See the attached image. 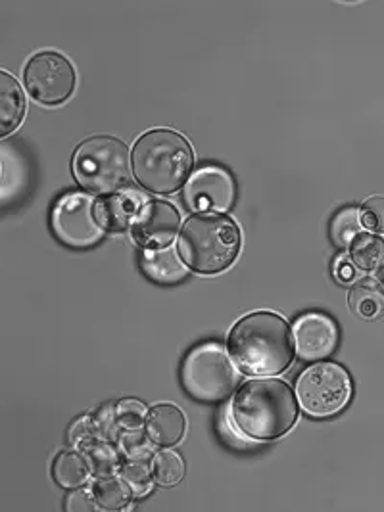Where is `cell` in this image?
Segmentation results:
<instances>
[{
  "instance_id": "cell-30",
  "label": "cell",
  "mask_w": 384,
  "mask_h": 512,
  "mask_svg": "<svg viewBox=\"0 0 384 512\" xmlns=\"http://www.w3.org/2000/svg\"><path fill=\"white\" fill-rule=\"evenodd\" d=\"M219 432L221 436L225 438V442L231 443V445H237V447H246L250 438L240 430L237 426V422L233 419V413H231V407L223 409L221 417H219Z\"/></svg>"
},
{
  "instance_id": "cell-31",
  "label": "cell",
  "mask_w": 384,
  "mask_h": 512,
  "mask_svg": "<svg viewBox=\"0 0 384 512\" xmlns=\"http://www.w3.org/2000/svg\"><path fill=\"white\" fill-rule=\"evenodd\" d=\"M95 493L85 491V489H75L72 495L68 497V511L91 512L96 509Z\"/></svg>"
},
{
  "instance_id": "cell-12",
  "label": "cell",
  "mask_w": 384,
  "mask_h": 512,
  "mask_svg": "<svg viewBox=\"0 0 384 512\" xmlns=\"http://www.w3.org/2000/svg\"><path fill=\"white\" fill-rule=\"evenodd\" d=\"M292 336L302 361H323L333 355L338 346V328L333 319L323 313H306L296 319Z\"/></svg>"
},
{
  "instance_id": "cell-33",
  "label": "cell",
  "mask_w": 384,
  "mask_h": 512,
  "mask_svg": "<svg viewBox=\"0 0 384 512\" xmlns=\"http://www.w3.org/2000/svg\"><path fill=\"white\" fill-rule=\"evenodd\" d=\"M377 280H379V284H381V288L384 290V261L379 265V269H377Z\"/></svg>"
},
{
  "instance_id": "cell-10",
  "label": "cell",
  "mask_w": 384,
  "mask_h": 512,
  "mask_svg": "<svg viewBox=\"0 0 384 512\" xmlns=\"http://www.w3.org/2000/svg\"><path fill=\"white\" fill-rule=\"evenodd\" d=\"M185 202L192 211L225 213L235 202V181L221 167H202L187 181Z\"/></svg>"
},
{
  "instance_id": "cell-5",
  "label": "cell",
  "mask_w": 384,
  "mask_h": 512,
  "mask_svg": "<svg viewBox=\"0 0 384 512\" xmlns=\"http://www.w3.org/2000/svg\"><path fill=\"white\" fill-rule=\"evenodd\" d=\"M72 165L77 183L95 194L118 192L129 181V150L108 135L83 140L73 154Z\"/></svg>"
},
{
  "instance_id": "cell-21",
  "label": "cell",
  "mask_w": 384,
  "mask_h": 512,
  "mask_svg": "<svg viewBox=\"0 0 384 512\" xmlns=\"http://www.w3.org/2000/svg\"><path fill=\"white\" fill-rule=\"evenodd\" d=\"M361 229H363V225H361L360 210L344 208L333 217L329 233H331V240L336 248H346V246H352V242L356 240Z\"/></svg>"
},
{
  "instance_id": "cell-22",
  "label": "cell",
  "mask_w": 384,
  "mask_h": 512,
  "mask_svg": "<svg viewBox=\"0 0 384 512\" xmlns=\"http://www.w3.org/2000/svg\"><path fill=\"white\" fill-rule=\"evenodd\" d=\"M152 474L160 486L169 488V486H175L181 482V478L185 474V463L179 453H175L171 449H164V451H158L152 459Z\"/></svg>"
},
{
  "instance_id": "cell-13",
  "label": "cell",
  "mask_w": 384,
  "mask_h": 512,
  "mask_svg": "<svg viewBox=\"0 0 384 512\" xmlns=\"http://www.w3.org/2000/svg\"><path fill=\"white\" fill-rule=\"evenodd\" d=\"M144 208V196L135 190H118L112 196L96 202V219L104 231H125L133 227Z\"/></svg>"
},
{
  "instance_id": "cell-17",
  "label": "cell",
  "mask_w": 384,
  "mask_h": 512,
  "mask_svg": "<svg viewBox=\"0 0 384 512\" xmlns=\"http://www.w3.org/2000/svg\"><path fill=\"white\" fill-rule=\"evenodd\" d=\"M93 468L89 465L87 457L77 451L60 453L52 465V476L58 486L68 489L83 488L91 478Z\"/></svg>"
},
{
  "instance_id": "cell-28",
  "label": "cell",
  "mask_w": 384,
  "mask_h": 512,
  "mask_svg": "<svg viewBox=\"0 0 384 512\" xmlns=\"http://www.w3.org/2000/svg\"><path fill=\"white\" fill-rule=\"evenodd\" d=\"M95 420L96 432L102 440L106 442H116L120 440V432H118V417H116V407L108 405V407H100L93 415Z\"/></svg>"
},
{
  "instance_id": "cell-25",
  "label": "cell",
  "mask_w": 384,
  "mask_h": 512,
  "mask_svg": "<svg viewBox=\"0 0 384 512\" xmlns=\"http://www.w3.org/2000/svg\"><path fill=\"white\" fill-rule=\"evenodd\" d=\"M121 478L127 482L135 497H144L154 486V474L143 461H129L121 466Z\"/></svg>"
},
{
  "instance_id": "cell-7",
  "label": "cell",
  "mask_w": 384,
  "mask_h": 512,
  "mask_svg": "<svg viewBox=\"0 0 384 512\" xmlns=\"http://www.w3.org/2000/svg\"><path fill=\"white\" fill-rule=\"evenodd\" d=\"M296 394L310 417L327 419L348 405L352 380L346 369L336 363H317L300 374Z\"/></svg>"
},
{
  "instance_id": "cell-32",
  "label": "cell",
  "mask_w": 384,
  "mask_h": 512,
  "mask_svg": "<svg viewBox=\"0 0 384 512\" xmlns=\"http://www.w3.org/2000/svg\"><path fill=\"white\" fill-rule=\"evenodd\" d=\"M358 265L352 261V257L338 256L335 261V279L342 284H352L358 279Z\"/></svg>"
},
{
  "instance_id": "cell-2",
  "label": "cell",
  "mask_w": 384,
  "mask_h": 512,
  "mask_svg": "<svg viewBox=\"0 0 384 512\" xmlns=\"http://www.w3.org/2000/svg\"><path fill=\"white\" fill-rule=\"evenodd\" d=\"M231 413L250 440L271 442L285 436L294 426L298 403L287 382L258 378L240 386L233 397Z\"/></svg>"
},
{
  "instance_id": "cell-4",
  "label": "cell",
  "mask_w": 384,
  "mask_h": 512,
  "mask_svg": "<svg viewBox=\"0 0 384 512\" xmlns=\"http://www.w3.org/2000/svg\"><path fill=\"white\" fill-rule=\"evenodd\" d=\"M179 250L192 271L216 275L239 256V227L227 215H194L181 231Z\"/></svg>"
},
{
  "instance_id": "cell-24",
  "label": "cell",
  "mask_w": 384,
  "mask_h": 512,
  "mask_svg": "<svg viewBox=\"0 0 384 512\" xmlns=\"http://www.w3.org/2000/svg\"><path fill=\"white\" fill-rule=\"evenodd\" d=\"M120 445L123 453L131 461H146L154 457V445L150 434L141 432V428H131L120 434Z\"/></svg>"
},
{
  "instance_id": "cell-29",
  "label": "cell",
  "mask_w": 384,
  "mask_h": 512,
  "mask_svg": "<svg viewBox=\"0 0 384 512\" xmlns=\"http://www.w3.org/2000/svg\"><path fill=\"white\" fill-rule=\"evenodd\" d=\"M96 440H102L96 432L95 420L93 417H83V419L73 422L72 430H70V442L79 449H87L91 443H95Z\"/></svg>"
},
{
  "instance_id": "cell-15",
  "label": "cell",
  "mask_w": 384,
  "mask_h": 512,
  "mask_svg": "<svg viewBox=\"0 0 384 512\" xmlns=\"http://www.w3.org/2000/svg\"><path fill=\"white\" fill-rule=\"evenodd\" d=\"M146 432L156 445H175L185 434V417L175 405H156L148 413Z\"/></svg>"
},
{
  "instance_id": "cell-19",
  "label": "cell",
  "mask_w": 384,
  "mask_h": 512,
  "mask_svg": "<svg viewBox=\"0 0 384 512\" xmlns=\"http://www.w3.org/2000/svg\"><path fill=\"white\" fill-rule=\"evenodd\" d=\"M96 505L104 511H121L131 503L133 491L127 486V482L118 476H100L96 480L95 488Z\"/></svg>"
},
{
  "instance_id": "cell-8",
  "label": "cell",
  "mask_w": 384,
  "mask_h": 512,
  "mask_svg": "<svg viewBox=\"0 0 384 512\" xmlns=\"http://www.w3.org/2000/svg\"><path fill=\"white\" fill-rule=\"evenodd\" d=\"M52 231L66 246H95L104 236V229L96 219L95 200L81 192L64 194L52 210Z\"/></svg>"
},
{
  "instance_id": "cell-20",
  "label": "cell",
  "mask_w": 384,
  "mask_h": 512,
  "mask_svg": "<svg viewBox=\"0 0 384 512\" xmlns=\"http://www.w3.org/2000/svg\"><path fill=\"white\" fill-rule=\"evenodd\" d=\"M350 257L363 271L375 269L384 261L383 238L371 233L358 234L350 246Z\"/></svg>"
},
{
  "instance_id": "cell-16",
  "label": "cell",
  "mask_w": 384,
  "mask_h": 512,
  "mask_svg": "<svg viewBox=\"0 0 384 512\" xmlns=\"http://www.w3.org/2000/svg\"><path fill=\"white\" fill-rule=\"evenodd\" d=\"M25 114V98L18 81L8 73H0V133L2 137L18 129Z\"/></svg>"
},
{
  "instance_id": "cell-3",
  "label": "cell",
  "mask_w": 384,
  "mask_h": 512,
  "mask_svg": "<svg viewBox=\"0 0 384 512\" xmlns=\"http://www.w3.org/2000/svg\"><path fill=\"white\" fill-rule=\"evenodd\" d=\"M131 160L135 179L146 190L171 194L185 185L194 154L189 140L177 131L154 129L135 142Z\"/></svg>"
},
{
  "instance_id": "cell-9",
  "label": "cell",
  "mask_w": 384,
  "mask_h": 512,
  "mask_svg": "<svg viewBox=\"0 0 384 512\" xmlns=\"http://www.w3.org/2000/svg\"><path fill=\"white\" fill-rule=\"evenodd\" d=\"M25 87L41 104L58 106L72 96L75 89L73 66L58 52H41L25 66Z\"/></svg>"
},
{
  "instance_id": "cell-6",
  "label": "cell",
  "mask_w": 384,
  "mask_h": 512,
  "mask_svg": "<svg viewBox=\"0 0 384 512\" xmlns=\"http://www.w3.org/2000/svg\"><path fill=\"white\" fill-rule=\"evenodd\" d=\"M181 382L194 399L217 403L233 394L239 384V373L229 353L219 344H202L185 357Z\"/></svg>"
},
{
  "instance_id": "cell-11",
  "label": "cell",
  "mask_w": 384,
  "mask_h": 512,
  "mask_svg": "<svg viewBox=\"0 0 384 512\" xmlns=\"http://www.w3.org/2000/svg\"><path fill=\"white\" fill-rule=\"evenodd\" d=\"M181 227V215L169 202H146L133 223V236L146 250L168 248Z\"/></svg>"
},
{
  "instance_id": "cell-27",
  "label": "cell",
  "mask_w": 384,
  "mask_h": 512,
  "mask_svg": "<svg viewBox=\"0 0 384 512\" xmlns=\"http://www.w3.org/2000/svg\"><path fill=\"white\" fill-rule=\"evenodd\" d=\"M360 215L361 225L369 233H384V196H373L363 202Z\"/></svg>"
},
{
  "instance_id": "cell-1",
  "label": "cell",
  "mask_w": 384,
  "mask_h": 512,
  "mask_svg": "<svg viewBox=\"0 0 384 512\" xmlns=\"http://www.w3.org/2000/svg\"><path fill=\"white\" fill-rule=\"evenodd\" d=\"M229 351L242 373L269 376L287 371L296 348L287 321L260 311L240 319L231 330Z\"/></svg>"
},
{
  "instance_id": "cell-14",
  "label": "cell",
  "mask_w": 384,
  "mask_h": 512,
  "mask_svg": "<svg viewBox=\"0 0 384 512\" xmlns=\"http://www.w3.org/2000/svg\"><path fill=\"white\" fill-rule=\"evenodd\" d=\"M141 267L144 275L158 284H177L189 275L185 259H181L177 250L171 246L160 250H144Z\"/></svg>"
},
{
  "instance_id": "cell-18",
  "label": "cell",
  "mask_w": 384,
  "mask_h": 512,
  "mask_svg": "<svg viewBox=\"0 0 384 512\" xmlns=\"http://www.w3.org/2000/svg\"><path fill=\"white\" fill-rule=\"evenodd\" d=\"M350 307L365 321H377L384 315V290L373 280H361L350 292Z\"/></svg>"
},
{
  "instance_id": "cell-26",
  "label": "cell",
  "mask_w": 384,
  "mask_h": 512,
  "mask_svg": "<svg viewBox=\"0 0 384 512\" xmlns=\"http://www.w3.org/2000/svg\"><path fill=\"white\" fill-rule=\"evenodd\" d=\"M116 417H118L120 426H123L125 430L141 428L144 420L148 419V409L139 399L129 397V399H121L120 403L116 405Z\"/></svg>"
},
{
  "instance_id": "cell-23",
  "label": "cell",
  "mask_w": 384,
  "mask_h": 512,
  "mask_svg": "<svg viewBox=\"0 0 384 512\" xmlns=\"http://www.w3.org/2000/svg\"><path fill=\"white\" fill-rule=\"evenodd\" d=\"M81 453L87 457L89 465L93 468V474H96V476H112L121 468L118 451L106 440H96L87 449H83Z\"/></svg>"
}]
</instances>
